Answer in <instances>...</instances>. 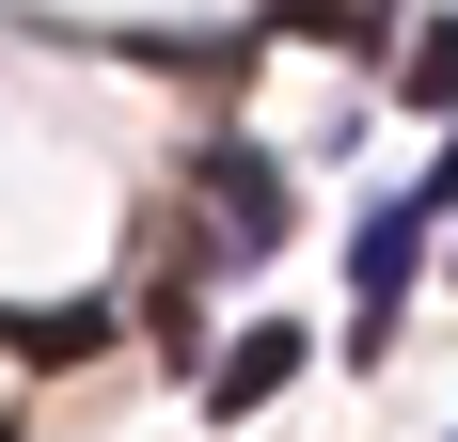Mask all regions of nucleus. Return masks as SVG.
<instances>
[{
	"instance_id": "20e7f679",
	"label": "nucleus",
	"mask_w": 458,
	"mask_h": 442,
	"mask_svg": "<svg viewBox=\"0 0 458 442\" xmlns=\"http://www.w3.org/2000/svg\"><path fill=\"white\" fill-rule=\"evenodd\" d=\"M395 95H411V111H458V16H427V32L395 47Z\"/></svg>"
},
{
	"instance_id": "f03ea898",
	"label": "nucleus",
	"mask_w": 458,
	"mask_h": 442,
	"mask_svg": "<svg viewBox=\"0 0 458 442\" xmlns=\"http://www.w3.org/2000/svg\"><path fill=\"white\" fill-rule=\"evenodd\" d=\"M443 206H458V158H443L427 190H395V206L364 221V253H348V285H364V348L395 332V301H411V268H427V221H443Z\"/></svg>"
},
{
	"instance_id": "39448f33",
	"label": "nucleus",
	"mask_w": 458,
	"mask_h": 442,
	"mask_svg": "<svg viewBox=\"0 0 458 442\" xmlns=\"http://www.w3.org/2000/svg\"><path fill=\"white\" fill-rule=\"evenodd\" d=\"M379 16H395V0H284V32H332V47H364Z\"/></svg>"
},
{
	"instance_id": "7ed1b4c3",
	"label": "nucleus",
	"mask_w": 458,
	"mask_h": 442,
	"mask_svg": "<svg viewBox=\"0 0 458 442\" xmlns=\"http://www.w3.org/2000/svg\"><path fill=\"white\" fill-rule=\"evenodd\" d=\"M284 379H301V316H269V332H237V348H222V379H206V395H222V427H237V411H269Z\"/></svg>"
},
{
	"instance_id": "f257e3e1",
	"label": "nucleus",
	"mask_w": 458,
	"mask_h": 442,
	"mask_svg": "<svg viewBox=\"0 0 458 442\" xmlns=\"http://www.w3.org/2000/svg\"><path fill=\"white\" fill-rule=\"evenodd\" d=\"M174 190H190V221H206V253H269L284 237V174L253 158V142H206Z\"/></svg>"
}]
</instances>
